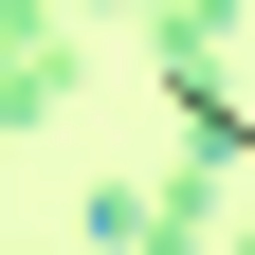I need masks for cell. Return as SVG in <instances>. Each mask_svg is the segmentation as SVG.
Here are the masks:
<instances>
[{
  "label": "cell",
  "mask_w": 255,
  "mask_h": 255,
  "mask_svg": "<svg viewBox=\"0 0 255 255\" xmlns=\"http://www.w3.org/2000/svg\"><path fill=\"white\" fill-rule=\"evenodd\" d=\"M0 255H37V237H0Z\"/></svg>",
  "instance_id": "obj_2"
},
{
  "label": "cell",
  "mask_w": 255,
  "mask_h": 255,
  "mask_svg": "<svg viewBox=\"0 0 255 255\" xmlns=\"http://www.w3.org/2000/svg\"><path fill=\"white\" fill-rule=\"evenodd\" d=\"M73 110V37H55V18H18V37H0V146H18V128H55Z\"/></svg>",
  "instance_id": "obj_1"
}]
</instances>
